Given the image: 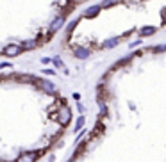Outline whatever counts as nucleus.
Returning a JSON list of instances; mask_svg holds the SVG:
<instances>
[{
  "instance_id": "obj_1",
  "label": "nucleus",
  "mask_w": 166,
  "mask_h": 162,
  "mask_svg": "<svg viewBox=\"0 0 166 162\" xmlns=\"http://www.w3.org/2000/svg\"><path fill=\"white\" fill-rule=\"evenodd\" d=\"M50 116L54 118V119H57L61 127H66L70 121H71V110H70L68 107H64V105H63V107H59V109H57V112H56V114H50Z\"/></svg>"
},
{
  "instance_id": "obj_2",
  "label": "nucleus",
  "mask_w": 166,
  "mask_h": 162,
  "mask_svg": "<svg viewBox=\"0 0 166 162\" xmlns=\"http://www.w3.org/2000/svg\"><path fill=\"white\" fill-rule=\"evenodd\" d=\"M22 52H23L22 45H14V43H11V45H7V46L4 48L2 55H5V57H16V55H20Z\"/></svg>"
},
{
  "instance_id": "obj_3",
  "label": "nucleus",
  "mask_w": 166,
  "mask_h": 162,
  "mask_svg": "<svg viewBox=\"0 0 166 162\" xmlns=\"http://www.w3.org/2000/svg\"><path fill=\"white\" fill-rule=\"evenodd\" d=\"M41 155H43V151H27V153L20 155L16 159V162H36V159L41 157Z\"/></svg>"
},
{
  "instance_id": "obj_4",
  "label": "nucleus",
  "mask_w": 166,
  "mask_h": 162,
  "mask_svg": "<svg viewBox=\"0 0 166 162\" xmlns=\"http://www.w3.org/2000/svg\"><path fill=\"white\" fill-rule=\"evenodd\" d=\"M63 25H64V14H59V16L54 20V22L50 23L48 32H50V34H56V32H57V30H59L61 27H63Z\"/></svg>"
},
{
  "instance_id": "obj_5",
  "label": "nucleus",
  "mask_w": 166,
  "mask_h": 162,
  "mask_svg": "<svg viewBox=\"0 0 166 162\" xmlns=\"http://www.w3.org/2000/svg\"><path fill=\"white\" fill-rule=\"evenodd\" d=\"M38 86H39V89H43L45 93H48V95H54L56 93L54 82H48V80H38Z\"/></svg>"
},
{
  "instance_id": "obj_6",
  "label": "nucleus",
  "mask_w": 166,
  "mask_h": 162,
  "mask_svg": "<svg viewBox=\"0 0 166 162\" xmlns=\"http://www.w3.org/2000/svg\"><path fill=\"white\" fill-rule=\"evenodd\" d=\"M73 55H75L77 59H88V57L91 55V50L86 48V46H75V48H73Z\"/></svg>"
},
{
  "instance_id": "obj_7",
  "label": "nucleus",
  "mask_w": 166,
  "mask_h": 162,
  "mask_svg": "<svg viewBox=\"0 0 166 162\" xmlns=\"http://www.w3.org/2000/svg\"><path fill=\"white\" fill-rule=\"evenodd\" d=\"M100 9H102V5H91V7H88L84 11V18H95V16H98Z\"/></svg>"
},
{
  "instance_id": "obj_8",
  "label": "nucleus",
  "mask_w": 166,
  "mask_h": 162,
  "mask_svg": "<svg viewBox=\"0 0 166 162\" xmlns=\"http://www.w3.org/2000/svg\"><path fill=\"white\" fill-rule=\"evenodd\" d=\"M38 45H39L38 39H27V41L22 43V48H23V50H32V48H36Z\"/></svg>"
},
{
  "instance_id": "obj_9",
  "label": "nucleus",
  "mask_w": 166,
  "mask_h": 162,
  "mask_svg": "<svg viewBox=\"0 0 166 162\" xmlns=\"http://www.w3.org/2000/svg\"><path fill=\"white\" fill-rule=\"evenodd\" d=\"M118 43H120V37H111V39L102 43V48H115Z\"/></svg>"
},
{
  "instance_id": "obj_10",
  "label": "nucleus",
  "mask_w": 166,
  "mask_h": 162,
  "mask_svg": "<svg viewBox=\"0 0 166 162\" xmlns=\"http://www.w3.org/2000/svg\"><path fill=\"white\" fill-rule=\"evenodd\" d=\"M155 32H157V29H155V27H143V29L139 30V36L145 37V36H152V34H155Z\"/></svg>"
},
{
  "instance_id": "obj_11",
  "label": "nucleus",
  "mask_w": 166,
  "mask_h": 162,
  "mask_svg": "<svg viewBox=\"0 0 166 162\" xmlns=\"http://www.w3.org/2000/svg\"><path fill=\"white\" fill-rule=\"evenodd\" d=\"M79 25V20H75V22H71V23H68V27H66V36H70L71 32H73V29Z\"/></svg>"
},
{
  "instance_id": "obj_12",
  "label": "nucleus",
  "mask_w": 166,
  "mask_h": 162,
  "mask_svg": "<svg viewBox=\"0 0 166 162\" xmlns=\"http://www.w3.org/2000/svg\"><path fill=\"white\" fill-rule=\"evenodd\" d=\"M115 4H118V0H106V2H102V9H107V7H112Z\"/></svg>"
},
{
  "instance_id": "obj_13",
  "label": "nucleus",
  "mask_w": 166,
  "mask_h": 162,
  "mask_svg": "<svg viewBox=\"0 0 166 162\" xmlns=\"http://www.w3.org/2000/svg\"><path fill=\"white\" fill-rule=\"evenodd\" d=\"M98 107H100V112H102V114L107 112V105H106V102H104L102 98H98Z\"/></svg>"
},
{
  "instance_id": "obj_14",
  "label": "nucleus",
  "mask_w": 166,
  "mask_h": 162,
  "mask_svg": "<svg viewBox=\"0 0 166 162\" xmlns=\"http://www.w3.org/2000/svg\"><path fill=\"white\" fill-rule=\"evenodd\" d=\"M52 61H54V64H56L57 68H63V69H64V63L61 61V57H57V55H56V57L52 59ZM64 71H66V69H64Z\"/></svg>"
},
{
  "instance_id": "obj_15",
  "label": "nucleus",
  "mask_w": 166,
  "mask_h": 162,
  "mask_svg": "<svg viewBox=\"0 0 166 162\" xmlns=\"http://www.w3.org/2000/svg\"><path fill=\"white\" fill-rule=\"evenodd\" d=\"M130 59H132V55H129V57H125V59H121V61H120V63H116V64H115V66H112V68H120V66H123V64H127V63H129V61H130Z\"/></svg>"
},
{
  "instance_id": "obj_16",
  "label": "nucleus",
  "mask_w": 166,
  "mask_h": 162,
  "mask_svg": "<svg viewBox=\"0 0 166 162\" xmlns=\"http://www.w3.org/2000/svg\"><path fill=\"white\" fill-rule=\"evenodd\" d=\"M82 127H84V116H80V118L77 119V123H75V130H80Z\"/></svg>"
},
{
  "instance_id": "obj_17",
  "label": "nucleus",
  "mask_w": 166,
  "mask_h": 162,
  "mask_svg": "<svg viewBox=\"0 0 166 162\" xmlns=\"http://www.w3.org/2000/svg\"><path fill=\"white\" fill-rule=\"evenodd\" d=\"M84 148H86V143H80V144L77 146V150H75V157H77V155H80L82 151H84Z\"/></svg>"
},
{
  "instance_id": "obj_18",
  "label": "nucleus",
  "mask_w": 166,
  "mask_h": 162,
  "mask_svg": "<svg viewBox=\"0 0 166 162\" xmlns=\"http://www.w3.org/2000/svg\"><path fill=\"white\" fill-rule=\"evenodd\" d=\"M152 50H154V52H164V50H166V45H159V46H154Z\"/></svg>"
},
{
  "instance_id": "obj_19",
  "label": "nucleus",
  "mask_w": 166,
  "mask_h": 162,
  "mask_svg": "<svg viewBox=\"0 0 166 162\" xmlns=\"http://www.w3.org/2000/svg\"><path fill=\"white\" fill-rule=\"evenodd\" d=\"M0 68H2V69H5V68H13V66L9 64V63H2V64H0Z\"/></svg>"
},
{
  "instance_id": "obj_20",
  "label": "nucleus",
  "mask_w": 166,
  "mask_h": 162,
  "mask_svg": "<svg viewBox=\"0 0 166 162\" xmlns=\"http://www.w3.org/2000/svg\"><path fill=\"white\" fill-rule=\"evenodd\" d=\"M45 75H54V69H43Z\"/></svg>"
},
{
  "instance_id": "obj_21",
  "label": "nucleus",
  "mask_w": 166,
  "mask_h": 162,
  "mask_svg": "<svg viewBox=\"0 0 166 162\" xmlns=\"http://www.w3.org/2000/svg\"><path fill=\"white\" fill-rule=\"evenodd\" d=\"M138 45H141V39H136L134 43H130V46H138Z\"/></svg>"
},
{
  "instance_id": "obj_22",
  "label": "nucleus",
  "mask_w": 166,
  "mask_h": 162,
  "mask_svg": "<svg viewBox=\"0 0 166 162\" xmlns=\"http://www.w3.org/2000/svg\"><path fill=\"white\" fill-rule=\"evenodd\" d=\"M71 96H73V100H77V102H79V100H80V95H79V93H73V95H71Z\"/></svg>"
},
{
  "instance_id": "obj_23",
  "label": "nucleus",
  "mask_w": 166,
  "mask_h": 162,
  "mask_svg": "<svg viewBox=\"0 0 166 162\" xmlns=\"http://www.w3.org/2000/svg\"><path fill=\"white\" fill-rule=\"evenodd\" d=\"M41 63H43V64H48L50 59H48V57H43V59H41Z\"/></svg>"
},
{
  "instance_id": "obj_24",
  "label": "nucleus",
  "mask_w": 166,
  "mask_h": 162,
  "mask_svg": "<svg viewBox=\"0 0 166 162\" xmlns=\"http://www.w3.org/2000/svg\"><path fill=\"white\" fill-rule=\"evenodd\" d=\"M71 2H75V4H77V2H82V0H71Z\"/></svg>"
},
{
  "instance_id": "obj_25",
  "label": "nucleus",
  "mask_w": 166,
  "mask_h": 162,
  "mask_svg": "<svg viewBox=\"0 0 166 162\" xmlns=\"http://www.w3.org/2000/svg\"><path fill=\"white\" fill-rule=\"evenodd\" d=\"M68 162H75V160H73V159H71V160H68Z\"/></svg>"
}]
</instances>
